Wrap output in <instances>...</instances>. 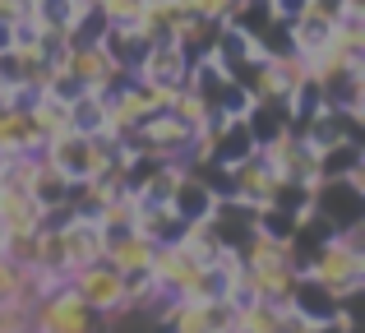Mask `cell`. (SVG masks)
<instances>
[{
  "mask_svg": "<svg viewBox=\"0 0 365 333\" xmlns=\"http://www.w3.org/2000/svg\"><path fill=\"white\" fill-rule=\"evenodd\" d=\"M301 269L310 278H319L338 301H351L365 287V250H361V227H342V232L324 236L310 250V260H301Z\"/></svg>",
  "mask_w": 365,
  "mask_h": 333,
  "instance_id": "cell-1",
  "label": "cell"
},
{
  "mask_svg": "<svg viewBox=\"0 0 365 333\" xmlns=\"http://www.w3.org/2000/svg\"><path fill=\"white\" fill-rule=\"evenodd\" d=\"M120 153H125L120 139H111V135H79V130H65V135H56V139L42 144V158L61 171L65 180H74V185H79V180L107 176Z\"/></svg>",
  "mask_w": 365,
  "mask_h": 333,
  "instance_id": "cell-2",
  "label": "cell"
},
{
  "mask_svg": "<svg viewBox=\"0 0 365 333\" xmlns=\"http://www.w3.org/2000/svg\"><path fill=\"white\" fill-rule=\"evenodd\" d=\"M33 333H107V319L70 287L61 282L33 306Z\"/></svg>",
  "mask_w": 365,
  "mask_h": 333,
  "instance_id": "cell-3",
  "label": "cell"
},
{
  "mask_svg": "<svg viewBox=\"0 0 365 333\" xmlns=\"http://www.w3.org/2000/svg\"><path fill=\"white\" fill-rule=\"evenodd\" d=\"M56 74L70 79L74 88H83V93H111L125 79L116 65H111V56H107L102 42H65V51L56 56Z\"/></svg>",
  "mask_w": 365,
  "mask_h": 333,
  "instance_id": "cell-4",
  "label": "cell"
},
{
  "mask_svg": "<svg viewBox=\"0 0 365 333\" xmlns=\"http://www.w3.org/2000/svg\"><path fill=\"white\" fill-rule=\"evenodd\" d=\"M70 287L79 292V297L88 301V306L98 310L107 324H111L116 315H125V273L111 269L107 260H102V264H88V269H79V273L70 278Z\"/></svg>",
  "mask_w": 365,
  "mask_h": 333,
  "instance_id": "cell-5",
  "label": "cell"
},
{
  "mask_svg": "<svg viewBox=\"0 0 365 333\" xmlns=\"http://www.w3.org/2000/svg\"><path fill=\"white\" fill-rule=\"evenodd\" d=\"M148 273L162 287V297H190V287H195L199 273H204V260H199L195 250H185L180 241H171V245H158V250H153Z\"/></svg>",
  "mask_w": 365,
  "mask_h": 333,
  "instance_id": "cell-6",
  "label": "cell"
},
{
  "mask_svg": "<svg viewBox=\"0 0 365 333\" xmlns=\"http://www.w3.org/2000/svg\"><path fill=\"white\" fill-rule=\"evenodd\" d=\"M61 241H65V278H74L88 264H102V255H107V232L98 227V217L70 213L61 222Z\"/></svg>",
  "mask_w": 365,
  "mask_h": 333,
  "instance_id": "cell-7",
  "label": "cell"
},
{
  "mask_svg": "<svg viewBox=\"0 0 365 333\" xmlns=\"http://www.w3.org/2000/svg\"><path fill=\"white\" fill-rule=\"evenodd\" d=\"M277 190H282V176H277V171L268 167L259 153H250L245 163L227 167V190H222V195H236L241 204L264 208V204H273V199H277Z\"/></svg>",
  "mask_w": 365,
  "mask_h": 333,
  "instance_id": "cell-8",
  "label": "cell"
},
{
  "mask_svg": "<svg viewBox=\"0 0 365 333\" xmlns=\"http://www.w3.org/2000/svg\"><path fill=\"white\" fill-rule=\"evenodd\" d=\"M287 306H292L296 315L305 319V324H333V319H342V310H347L351 301H338L319 278H310V273L301 269V278L292 282V297H287Z\"/></svg>",
  "mask_w": 365,
  "mask_h": 333,
  "instance_id": "cell-9",
  "label": "cell"
},
{
  "mask_svg": "<svg viewBox=\"0 0 365 333\" xmlns=\"http://www.w3.org/2000/svg\"><path fill=\"white\" fill-rule=\"evenodd\" d=\"M102 46H107V56H111V65H116L120 74H134L143 65V56H148V37L139 33L134 24H107L102 28V37H98Z\"/></svg>",
  "mask_w": 365,
  "mask_h": 333,
  "instance_id": "cell-10",
  "label": "cell"
},
{
  "mask_svg": "<svg viewBox=\"0 0 365 333\" xmlns=\"http://www.w3.org/2000/svg\"><path fill=\"white\" fill-rule=\"evenodd\" d=\"M134 74H139V79L162 83V88H180L185 74H190V56L180 51L176 42H158V46H148V56H143V65Z\"/></svg>",
  "mask_w": 365,
  "mask_h": 333,
  "instance_id": "cell-11",
  "label": "cell"
},
{
  "mask_svg": "<svg viewBox=\"0 0 365 333\" xmlns=\"http://www.w3.org/2000/svg\"><path fill=\"white\" fill-rule=\"evenodd\" d=\"M217 195H222V190H213L208 180H199L195 171L185 167V176H180V185L171 190V199H167V204L180 213V222H199V217H208V213H213Z\"/></svg>",
  "mask_w": 365,
  "mask_h": 333,
  "instance_id": "cell-12",
  "label": "cell"
},
{
  "mask_svg": "<svg viewBox=\"0 0 365 333\" xmlns=\"http://www.w3.org/2000/svg\"><path fill=\"white\" fill-rule=\"evenodd\" d=\"M153 250H158V245H153L148 236L116 232V236H107V255H102V260H107L111 269H120V273H139V269L153 264Z\"/></svg>",
  "mask_w": 365,
  "mask_h": 333,
  "instance_id": "cell-13",
  "label": "cell"
},
{
  "mask_svg": "<svg viewBox=\"0 0 365 333\" xmlns=\"http://www.w3.org/2000/svg\"><path fill=\"white\" fill-rule=\"evenodd\" d=\"M70 190H74V180H65L61 171H56L42 153H37L33 180H28V195L37 199V208H42V213H56V208H65V204H70Z\"/></svg>",
  "mask_w": 365,
  "mask_h": 333,
  "instance_id": "cell-14",
  "label": "cell"
},
{
  "mask_svg": "<svg viewBox=\"0 0 365 333\" xmlns=\"http://www.w3.org/2000/svg\"><path fill=\"white\" fill-rule=\"evenodd\" d=\"M28 116H33V130L37 139H56L70 130V102L61 98V93H37V98H28Z\"/></svg>",
  "mask_w": 365,
  "mask_h": 333,
  "instance_id": "cell-15",
  "label": "cell"
},
{
  "mask_svg": "<svg viewBox=\"0 0 365 333\" xmlns=\"http://www.w3.org/2000/svg\"><path fill=\"white\" fill-rule=\"evenodd\" d=\"M134 232L148 236L153 245H171V241H180L185 222H180V213L171 204H139V222H134Z\"/></svg>",
  "mask_w": 365,
  "mask_h": 333,
  "instance_id": "cell-16",
  "label": "cell"
},
{
  "mask_svg": "<svg viewBox=\"0 0 365 333\" xmlns=\"http://www.w3.org/2000/svg\"><path fill=\"white\" fill-rule=\"evenodd\" d=\"M70 130H79V135H107V98L102 93L70 98Z\"/></svg>",
  "mask_w": 365,
  "mask_h": 333,
  "instance_id": "cell-17",
  "label": "cell"
},
{
  "mask_svg": "<svg viewBox=\"0 0 365 333\" xmlns=\"http://www.w3.org/2000/svg\"><path fill=\"white\" fill-rule=\"evenodd\" d=\"M0 333H33V306L19 297L0 301Z\"/></svg>",
  "mask_w": 365,
  "mask_h": 333,
  "instance_id": "cell-18",
  "label": "cell"
},
{
  "mask_svg": "<svg viewBox=\"0 0 365 333\" xmlns=\"http://www.w3.org/2000/svg\"><path fill=\"white\" fill-rule=\"evenodd\" d=\"M102 24H134L139 19V0H98Z\"/></svg>",
  "mask_w": 365,
  "mask_h": 333,
  "instance_id": "cell-19",
  "label": "cell"
},
{
  "mask_svg": "<svg viewBox=\"0 0 365 333\" xmlns=\"http://www.w3.org/2000/svg\"><path fill=\"white\" fill-rule=\"evenodd\" d=\"M65 9H98V0H61Z\"/></svg>",
  "mask_w": 365,
  "mask_h": 333,
  "instance_id": "cell-20",
  "label": "cell"
}]
</instances>
